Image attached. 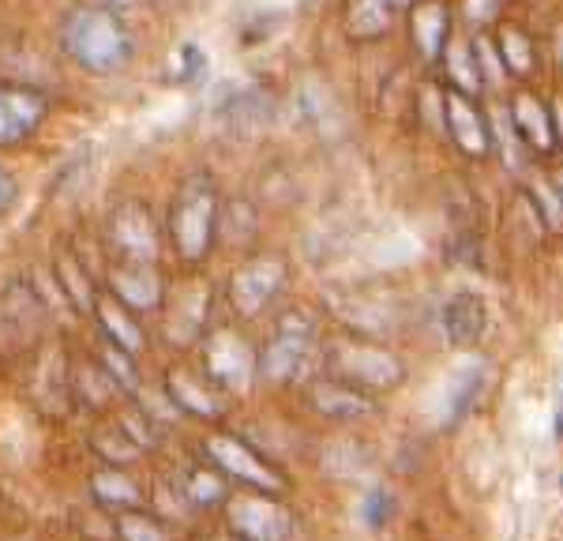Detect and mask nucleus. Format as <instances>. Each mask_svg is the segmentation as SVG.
I'll list each match as a JSON object with an SVG mask.
<instances>
[{"mask_svg": "<svg viewBox=\"0 0 563 541\" xmlns=\"http://www.w3.org/2000/svg\"><path fill=\"white\" fill-rule=\"evenodd\" d=\"M60 45L79 68L95 71V76H109V71L124 68L135 53L132 31L106 4L71 8L65 15V26H60Z\"/></svg>", "mask_w": 563, "mask_h": 541, "instance_id": "obj_1", "label": "nucleus"}, {"mask_svg": "<svg viewBox=\"0 0 563 541\" xmlns=\"http://www.w3.org/2000/svg\"><path fill=\"white\" fill-rule=\"evenodd\" d=\"M218 211H222V200H218V185L211 174H188L177 185L166 225H169V241H174L180 264L196 267L214 252Z\"/></svg>", "mask_w": 563, "mask_h": 541, "instance_id": "obj_2", "label": "nucleus"}, {"mask_svg": "<svg viewBox=\"0 0 563 541\" xmlns=\"http://www.w3.org/2000/svg\"><path fill=\"white\" fill-rule=\"evenodd\" d=\"M203 455L207 463L218 466L230 482H241L244 489H260V493H282L286 489V477L275 463L263 459V451H256L249 440L233 437V432H211L203 440Z\"/></svg>", "mask_w": 563, "mask_h": 541, "instance_id": "obj_3", "label": "nucleus"}, {"mask_svg": "<svg viewBox=\"0 0 563 541\" xmlns=\"http://www.w3.org/2000/svg\"><path fill=\"white\" fill-rule=\"evenodd\" d=\"M225 527L241 541H289L294 538V516L275 493L244 489L225 496Z\"/></svg>", "mask_w": 563, "mask_h": 541, "instance_id": "obj_4", "label": "nucleus"}, {"mask_svg": "<svg viewBox=\"0 0 563 541\" xmlns=\"http://www.w3.org/2000/svg\"><path fill=\"white\" fill-rule=\"evenodd\" d=\"M331 373L334 380L361 387V391H384V387L402 384L406 368L402 361L372 342H339L331 350Z\"/></svg>", "mask_w": 563, "mask_h": 541, "instance_id": "obj_5", "label": "nucleus"}, {"mask_svg": "<svg viewBox=\"0 0 563 541\" xmlns=\"http://www.w3.org/2000/svg\"><path fill=\"white\" fill-rule=\"evenodd\" d=\"M286 286V260L282 256H249L244 264L230 275V309L244 316V320H256L260 312H267V305L275 301Z\"/></svg>", "mask_w": 563, "mask_h": 541, "instance_id": "obj_6", "label": "nucleus"}, {"mask_svg": "<svg viewBox=\"0 0 563 541\" xmlns=\"http://www.w3.org/2000/svg\"><path fill=\"white\" fill-rule=\"evenodd\" d=\"M106 238H109V249L121 260H132V264H158L162 238H158V222H154L147 203H140V200L117 203L113 211H109Z\"/></svg>", "mask_w": 563, "mask_h": 541, "instance_id": "obj_7", "label": "nucleus"}, {"mask_svg": "<svg viewBox=\"0 0 563 541\" xmlns=\"http://www.w3.org/2000/svg\"><path fill=\"white\" fill-rule=\"evenodd\" d=\"M211 309H214V290L203 278L185 283L177 294H166L162 301V335L174 346H192L211 331Z\"/></svg>", "mask_w": 563, "mask_h": 541, "instance_id": "obj_8", "label": "nucleus"}, {"mask_svg": "<svg viewBox=\"0 0 563 541\" xmlns=\"http://www.w3.org/2000/svg\"><path fill=\"white\" fill-rule=\"evenodd\" d=\"M203 376L214 387H222L225 395L244 391L256 376V354L238 331L214 328L203 335Z\"/></svg>", "mask_w": 563, "mask_h": 541, "instance_id": "obj_9", "label": "nucleus"}, {"mask_svg": "<svg viewBox=\"0 0 563 541\" xmlns=\"http://www.w3.org/2000/svg\"><path fill=\"white\" fill-rule=\"evenodd\" d=\"M312 339H316L312 323H308L301 312H286L278 320L275 339H271L267 350L256 357V373L263 380H275V384L294 380V376L301 373L308 350H312Z\"/></svg>", "mask_w": 563, "mask_h": 541, "instance_id": "obj_10", "label": "nucleus"}, {"mask_svg": "<svg viewBox=\"0 0 563 541\" xmlns=\"http://www.w3.org/2000/svg\"><path fill=\"white\" fill-rule=\"evenodd\" d=\"M45 328V301L38 297L26 278L4 286L0 294V342L8 350H26L34 346Z\"/></svg>", "mask_w": 563, "mask_h": 541, "instance_id": "obj_11", "label": "nucleus"}, {"mask_svg": "<svg viewBox=\"0 0 563 541\" xmlns=\"http://www.w3.org/2000/svg\"><path fill=\"white\" fill-rule=\"evenodd\" d=\"M106 294L117 297L129 312L147 316V312H158L162 301H166V278H162L158 264H132V260H121V264L106 275Z\"/></svg>", "mask_w": 563, "mask_h": 541, "instance_id": "obj_12", "label": "nucleus"}, {"mask_svg": "<svg viewBox=\"0 0 563 541\" xmlns=\"http://www.w3.org/2000/svg\"><path fill=\"white\" fill-rule=\"evenodd\" d=\"M45 117H49L45 95L31 87L0 84V147H15V143L31 140L45 124Z\"/></svg>", "mask_w": 563, "mask_h": 541, "instance_id": "obj_13", "label": "nucleus"}, {"mask_svg": "<svg viewBox=\"0 0 563 541\" xmlns=\"http://www.w3.org/2000/svg\"><path fill=\"white\" fill-rule=\"evenodd\" d=\"M162 395L177 406V413L196 421H218L225 413L222 387H214L199 373H188V368H169L166 380H162Z\"/></svg>", "mask_w": 563, "mask_h": 541, "instance_id": "obj_14", "label": "nucleus"}, {"mask_svg": "<svg viewBox=\"0 0 563 541\" xmlns=\"http://www.w3.org/2000/svg\"><path fill=\"white\" fill-rule=\"evenodd\" d=\"M308 402L331 421H361L368 413H376V402L368 399V391L361 387H350L342 380H323V384H312L308 391Z\"/></svg>", "mask_w": 563, "mask_h": 541, "instance_id": "obj_15", "label": "nucleus"}, {"mask_svg": "<svg viewBox=\"0 0 563 541\" xmlns=\"http://www.w3.org/2000/svg\"><path fill=\"white\" fill-rule=\"evenodd\" d=\"M98 320V328H102V342H113V346L129 350L135 357L143 346H147V339H143V328H140V316L124 309L117 297L109 294H98L95 301V312H90Z\"/></svg>", "mask_w": 563, "mask_h": 541, "instance_id": "obj_16", "label": "nucleus"}, {"mask_svg": "<svg viewBox=\"0 0 563 541\" xmlns=\"http://www.w3.org/2000/svg\"><path fill=\"white\" fill-rule=\"evenodd\" d=\"M485 323H488V309H485V297L462 290L448 301L443 309V331H448L451 346H474V342L485 335Z\"/></svg>", "mask_w": 563, "mask_h": 541, "instance_id": "obj_17", "label": "nucleus"}, {"mask_svg": "<svg viewBox=\"0 0 563 541\" xmlns=\"http://www.w3.org/2000/svg\"><path fill=\"white\" fill-rule=\"evenodd\" d=\"M53 275H57V286L65 294V301L76 309L79 316H90L95 312V301H98V286L90 278V270L84 267V260L76 256L71 249H60L57 260H53Z\"/></svg>", "mask_w": 563, "mask_h": 541, "instance_id": "obj_18", "label": "nucleus"}, {"mask_svg": "<svg viewBox=\"0 0 563 541\" xmlns=\"http://www.w3.org/2000/svg\"><path fill=\"white\" fill-rule=\"evenodd\" d=\"M271 98L263 95L260 87H238V90H225L222 98L214 102V117L218 121H225L230 129H256V124H263L271 117Z\"/></svg>", "mask_w": 563, "mask_h": 541, "instance_id": "obj_19", "label": "nucleus"}, {"mask_svg": "<svg viewBox=\"0 0 563 541\" xmlns=\"http://www.w3.org/2000/svg\"><path fill=\"white\" fill-rule=\"evenodd\" d=\"M90 496L106 511L143 508V489L135 485V477L124 474V466H102L98 474H90Z\"/></svg>", "mask_w": 563, "mask_h": 541, "instance_id": "obj_20", "label": "nucleus"}, {"mask_svg": "<svg viewBox=\"0 0 563 541\" xmlns=\"http://www.w3.org/2000/svg\"><path fill=\"white\" fill-rule=\"evenodd\" d=\"M225 496H230V477L211 463H196L180 474V500L188 508H214L225 504Z\"/></svg>", "mask_w": 563, "mask_h": 541, "instance_id": "obj_21", "label": "nucleus"}, {"mask_svg": "<svg viewBox=\"0 0 563 541\" xmlns=\"http://www.w3.org/2000/svg\"><path fill=\"white\" fill-rule=\"evenodd\" d=\"M68 391L84 406H106L109 395L121 391V387H117L113 376L102 368V361H84V365H76L68 373Z\"/></svg>", "mask_w": 563, "mask_h": 541, "instance_id": "obj_22", "label": "nucleus"}, {"mask_svg": "<svg viewBox=\"0 0 563 541\" xmlns=\"http://www.w3.org/2000/svg\"><path fill=\"white\" fill-rule=\"evenodd\" d=\"M256 230H260V219H256V207H252V200L238 196V200L222 203V211H218V241L241 249L256 238Z\"/></svg>", "mask_w": 563, "mask_h": 541, "instance_id": "obj_23", "label": "nucleus"}, {"mask_svg": "<svg viewBox=\"0 0 563 541\" xmlns=\"http://www.w3.org/2000/svg\"><path fill=\"white\" fill-rule=\"evenodd\" d=\"M113 534L117 541H174V530L143 508L113 511Z\"/></svg>", "mask_w": 563, "mask_h": 541, "instance_id": "obj_24", "label": "nucleus"}, {"mask_svg": "<svg viewBox=\"0 0 563 541\" xmlns=\"http://www.w3.org/2000/svg\"><path fill=\"white\" fill-rule=\"evenodd\" d=\"M90 448H95V455L102 459L106 466H132L135 459L143 455V448L135 444L121 426H102L90 437Z\"/></svg>", "mask_w": 563, "mask_h": 541, "instance_id": "obj_25", "label": "nucleus"}, {"mask_svg": "<svg viewBox=\"0 0 563 541\" xmlns=\"http://www.w3.org/2000/svg\"><path fill=\"white\" fill-rule=\"evenodd\" d=\"M481 391H485V373H481V368H466V373H462L459 380H455V387H451L443 426H459V421L466 418L470 410H474V402L481 399Z\"/></svg>", "mask_w": 563, "mask_h": 541, "instance_id": "obj_26", "label": "nucleus"}, {"mask_svg": "<svg viewBox=\"0 0 563 541\" xmlns=\"http://www.w3.org/2000/svg\"><path fill=\"white\" fill-rule=\"evenodd\" d=\"M448 113H451V129H455V140H459L466 151H477L481 143H485V129H481L477 113L470 110L466 98H462V95H451Z\"/></svg>", "mask_w": 563, "mask_h": 541, "instance_id": "obj_27", "label": "nucleus"}, {"mask_svg": "<svg viewBox=\"0 0 563 541\" xmlns=\"http://www.w3.org/2000/svg\"><path fill=\"white\" fill-rule=\"evenodd\" d=\"M102 368L109 376H113L117 387H124V391H135L140 387V373H135V357L129 350L113 346V342H102Z\"/></svg>", "mask_w": 563, "mask_h": 541, "instance_id": "obj_28", "label": "nucleus"}, {"mask_svg": "<svg viewBox=\"0 0 563 541\" xmlns=\"http://www.w3.org/2000/svg\"><path fill=\"white\" fill-rule=\"evenodd\" d=\"M387 0H353L350 4V26L357 34H379L387 26Z\"/></svg>", "mask_w": 563, "mask_h": 541, "instance_id": "obj_29", "label": "nucleus"}, {"mask_svg": "<svg viewBox=\"0 0 563 541\" xmlns=\"http://www.w3.org/2000/svg\"><path fill=\"white\" fill-rule=\"evenodd\" d=\"M390 519H395V496H390L384 485H372L365 493V504H361V522H365L368 530H384Z\"/></svg>", "mask_w": 563, "mask_h": 541, "instance_id": "obj_30", "label": "nucleus"}, {"mask_svg": "<svg viewBox=\"0 0 563 541\" xmlns=\"http://www.w3.org/2000/svg\"><path fill=\"white\" fill-rule=\"evenodd\" d=\"M174 79L177 84H196V79H203V71H207V57H203V49H199L196 42H185L177 49V65H174Z\"/></svg>", "mask_w": 563, "mask_h": 541, "instance_id": "obj_31", "label": "nucleus"}, {"mask_svg": "<svg viewBox=\"0 0 563 541\" xmlns=\"http://www.w3.org/2000/svg\"><path fill=\"white\" fill-rule=\"evenodd\" d=\"M15 200H20V180H15L12 174H8L4 166H0V214L12 211Z\"/></svg>", "mask_w": 563, "mask_h": 541, "instance_id": "obj_32", "label": "nucleus"}, {"mask_svg": "<svg viewBox=\"0 0 563 541\" xmlns=\"http://www.w3.org/2000/svg\"><path fill=\"white\" fill-rule=\"evenodd\" d=\"M106 8H135L140 0H102Z\"/></svg>", "mask_w": 563, "mask_h": 541, "instance_id": "obj_33", "label": "nucleus"}, {"mask_svg": "<svg viewBox=\"0 0 563 541\" xmlns=\"http://www.w3.org/2000/svg\"><path fill=\"white\" fill-rule=\"evenodd\" d=\"M395 4H406V0H395Z\"/></svg>", "mask_w": 563, "mask_h": 541, "instance_id": "obj_34", "label": "nucleus"}, {"mask_svg": "<svg viewBox=\"0 0 563 541\" xmlns=\"http://www.w3.org/2000/svg\"><path fill=\"white\" fill-rule=\"evenodd\" d=\"M230 541H241V538H230Z\"/></svg>", "mask_w": 563, "mask_h": 541, "instance_id": "obj_35", "label": "nucleus"}, {"mask_svg": "<svg viewBox=\"0 0 563 541\" xmlns=\"http://www.w3.org/2000/svg\"><path fill=\"white\" fill-rule=\"evenodd\" d=\"M154 4H158V0H154Z\"/></svg>", "mask_w": 563, "mask_h": 541, "instance_id": "obj_36", "label": "nucleus"}]
</instances>
